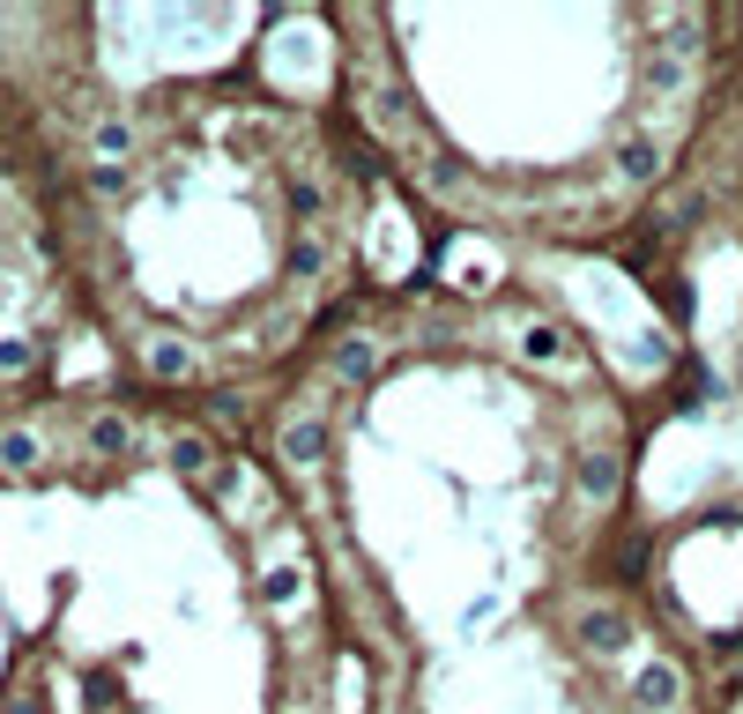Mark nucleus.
Returning <instances> with one entry per match:
<instances>
[{
    "label": "nucleus",
    "mask_w": 743,
    "mask_h": 714,
    "mask_svg": "<svg viewBox=\"0 0 743 714\" xmlns=\"http://www.w3.org/2000/svg\"><path fill=\"white\" fill-rule=\"evenodd\" d=\"M632 700H640V714H676V700H684L676 663H647L640 677H632Z\"/></svg>",
    "instance_id": "nucleus-1"
},
{
    "label": "nucleus",
    "mask_w": 743,
    "mask_h": 714,
    "mask_svg": "<svg viewBox=\"0 0 743 714\" xmlns=\"http://www.w3.org/2000/svg\"><path fill=\"white\" fill-rule=\"evenodd\" d=\"M580 647H594V655H618V647H632V617L610 611V603L580 611Z\"/></svg>",
    "instance_id": "nucleus-2"
},
{
    "label": "nucleus",
    "mask_w": 743,
    "mask_h": 714,
    "mask_svg": "<svg viewBox=\"0 0 743 714\" xmlns=\"http://www.w3.org/2000/svg\"><path fill=\"white\" fill-rule=\"evenodd\" d=\"M320 454H327V424L320 418H297L291 432H283V462H291V469H313Z\"/></svg>",
    "instance_id": "nucleus-3"
},
{
    "label": "nucleus",
    "mask_w": 743,
    "mask_h": 714,
    "mask_svg": "<svg viewBox=\"0 0 743 714\" xmlns=\"http://www.w3.org/2000/svg\"><path fill=\"white\" fill-rule=\"evenodd\" d=\"M618 172L632 179V187H647V179L662 172V142H647V134H624V142H618Z\"/></svg>",
    "instance_id": "nucleus-4"
},
{
    "label": "nucleus",
    "mask_w": 743,
    "mask_h": 714,
    "mask_svg": "<svg viewBox=\"0 0 743 714\" xmlns=\"http://www.w3.org/2000/svg\"><path fill=\"white\" fill-rule=\"evenodd\" d=\"M149 372H156V380H194V350L179 343V335H156V343H149Z\"/></svg>",
    "instance_id": "nucleus-5"
},
{
    "label": "nucleus",
    "mask_w": 743,
    "mask_h": 714,
    "mask_svg": "<svg viewBox=\"0 0 743 714\" xmlns=\"http://www.w3.org/2000/svg\"><path fill=\"white\" fill-rule=\"evenodd\" d=\"M38 454H45V440H38L30 424H8V432H0V469H38Z\"/></svg>",
    "instance_id": "nucleus-6"
},
{
    "label": "nucleus",
    "mask_w": 743,
    "mask_h": 714,
    "mask_svg": "<svg viewBox=\"0 0 743 714\" xmlns=\"http://www.w3.org/2000/svg\"><path fill=\"white\" fill-rule=\"evenodd\" d=\"M126 446H134L126 418H112V410H104V418H90V454H104V462H112V454H126Z\"/></svg>",
    "instance_id": "nucleus-7"
},
{
    "label": "nucleus",
    "mask_w": 743,
    "mask_h": 714,
    "mask_svg": "<svg viewBox=\"0 0 743 714\" xmlns=\"http://www.w3.org/2000/svg\"><path fill=\"white\" fill-rule=\"evenodd\" d=\"M172 469L179 476H208V469H216L208 462V440H201V432H179L172 440Z\"/></svg>",
    "instance_id": "nucleus-8"
},
{
    "label": "nucleus",
    "mask_w": 743,
    "mask_h": 714,
    "mask_svg": "<svg viewBox=\"0 0 743 714\" xmlns=\"http://www.w3.org/2000/svg\"><path fill=\"white\" fill-rule=\"evenodd\" d=\"M90 142H98V164H120L126 149H134V127H126V120H98Z\"/></svg>",
    "instance_id": "nucleus-9"
},
{
    "label": "nucleus",
    "mask_w": 743,
    "mask_h": 714,
    "mask_svg": "<svg viewBox=\"0 0 743 714\" xmlns=\"http://www.w3.org/2000/svg\"><path fill=\"white\" fill-rule=\"evenodd\" d=\"M580 492L610 499V492H618V462H610V454H588V462H580Z\"/></svg>",
    "instance_id": "nucleus-10"
},
{
    "label": "nucleus",
    "mask_w": 743,
    "mask_h": 714,
    "mask_svg": "<svg viewBox=\"0 0 743 714\" xmlns=\"http://www.w3.org/2000/svg\"><path fill=\"white\" fill-rule=\"evenodd\" d=\"M520 350H528L536 365H550V358H566V335H558V328H528V335H520Z\"/></svg>",
    "instance_id": "nucleus-11"
},
{
    "label": "nucleus",
    "mask_w": 743,
    "mask_h": 714,
    "mask_svg": "<svg viewBox=\"0 0 743 714\" xmlns=\"http://www.w3.org/2000/svg\"><path fill=\"white\" fill-rule=\"evenodd\" d=\"M676 82H684V60H676V52H654V60H647V90H676Z\"/></svg>",
    "instance_id": "nucleus-12"
},
{
    "label": "nucleus",
    "mask_w": 743,
    "mask_h": 714,
    "mask_svg": "<svg viewBox=\"0 0 743 714\" xmlns=\"http://www.w3.org/2000/svg\"><path fill=\"white\" fill-rule=\"evenodd\" d=\"M30 358H38V350H30L23 335H8V343H0V380H16V372H30Z\"/></svg>",
    "instance_id": "nucleus-13"
},
{
    "label": "nucleus",
    "mask_w": 743,
    "mask_h": 714,
    "mask_svg": "<svg viewBox=\"0 0 743 714\" xmlns=\"http://www.w3.org/2000/svg\"><path fill=\"white\" fill-rule=\"evenodd\" d=\"M320 261H327L320 239H297V247H291V275H320Z\"/></svg>",
    "instance_id": "nucleus-14"
},
{
    "label": "nucleus",
    "mask_w": 743,
    "mask_h": 714,
    "mask_svg": "<svg viewBox=\"0 0 743 714\" xmlns=\"http://www.w3.org/2000/svg\"><path fill=\"white\" fill-rule=\"evenodd\" d=\"M261 595H268L275 611H283V603H297V573H291V566H275L268 581H261Z\"/></svg>",
    "instance_id": "nucleus-15"
},
{
    "label": "nucleus",
    "mask_w": 743,
    "mask_h": 714,
    "mask_svg": "<svg viewBox=\"0 0 743 714\" xmlns=\"http://www.w3.org/2000/svg\"><path fill=\"white\" fill-rule=\"evenodd\" d=\"M335 365H343V380H365L379 358H372V343H343V358H335Z\"/></svg>",
    "instance_id": "nucleus-16"
},
{
    "label": "nucleus",
    "mask_w": 743,
    "mask_h": 714,
    "mask_svg": "<svg viewBox=\"0 0 743 714\" xmlns=\"http://www.w3.org/2000/svg\"><path fill=\"white\" fill-rule=\"evenodd\" d=\"M291 209H297V217H320V187H305V179H291Z\"/></svg>",
    "instance_id": "nucleus-17"
},
{
    "label": "nucleus",
    "mask_w": 743,
    "mask_h": 714,
    "mask_svg": "<svg viewBox=\"0 0 743 714\" xmlns=\"http://www.w3.org/2000/svg\"><path fill=\"white\" fill-rule=\"evenodd\" d=\"M90 187H98V194L112 201V194H120V187H126V172H120V164H98V172H90Z\"/></svg>",
    "instance_id": "nucleus-18"
},
{
    "label": "nucleus",
    "mask_w": 743,
    "mask_h": 714,
    "mask_svg": "<svg viewBox=\"0 0 743 714\" xmlns=\"http://www.w3.org/2000/svg\"><path fill=\"white\" fill-rule=\"evenodd\" d=\"M8 714H38V707H30V700H16V707H8Z\"/></svg>",
    "instance_id": "nucleus-19"
}]
</instances>
